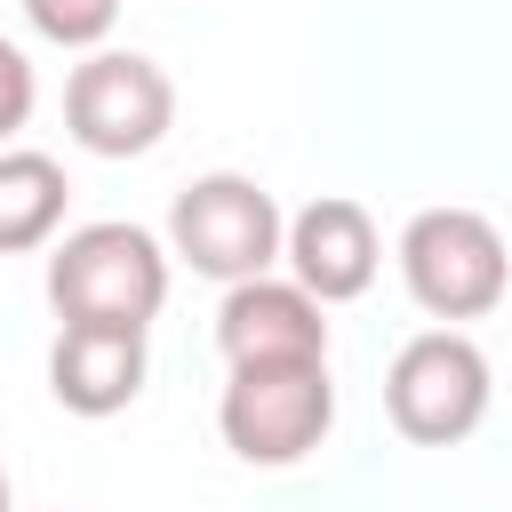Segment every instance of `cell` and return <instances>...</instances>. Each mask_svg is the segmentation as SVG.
<instances>
[{
  "mask_svg": "<svg viewBox=\"0 0 512 512\" xmlns=\"http://www.w3.org/2000/svg\"><path fill=\"white\" fill-rule=\"evenodd\" d=\"M488 352L464 336V328H424L392 352L384 368V408H392V432L416 440V448H456L480 432L488 416Z\"/></svg>",
  "mask_w": 512,
  "mask_h": 512,
  "instance_id": "cell-5",
  "label": "cell"
},
{
  "mask_svg": "<svg viewBox=\"0 0 512 512\" xmlns=\"http://www.w3.org/2000/svg\"><path fill=\"white\" fill-rule=\"evenodd\" d=\"M48 304L80 328H152V312L168 304V248L120 216L72 224L48 248Z\"/></svg>",
  "mask_w": 512,
  "mask_h": 512,
  "instance_id": "cell-1",
  "label": "cell"
},
{
  "mask_svg": "<svg viewBox=\"0 0 512 512\" xmlns=\"http://www.w3.org/2000/svg\"><path fill=\"white\" fill-rule=\"evenodd\" d=\"M280 248H288V216H280V200H272L256 176H240V168L192 176V184L176 192V208H168V256H184L200 280H224V288L264 280Z\"/></svg>",
  "mask_w": 512,
  "mask_h": 512,
  "instance_id": "cell-2",
  "label": "cell"
},
{
  "mask_svg": "<svg viewBox=\"0 0 512 512\" xmlns=\"http://www.w3.org/2000/svg\"><path fill=\"white\" fill-rule=\"evenodd\" d=\"M0 512H8V464H0Z\"/></svg>",
  "mask_w": 512,
  "mask_h": 512,
  "instance_id": "cell-13",
  "label": "cell"
},
{
  "mask_svg": "<svg viewBox=\"0 0 512 512\" xmlns=\"http://www.w3.org/2000/svg\"><path fill=\"white\" fill-rule=\"evenodd\" d=\"M32 104H40V80H32L24 48H16V40H0V152H8V136L32 120Z\"/></svg>",
  "mask_w": 512,
  "mask_h": 512,
  "instance_id": "cell-12",
  "label": "cell"
},
{
  "mask_svg": "<svg viewBox=\"0 0 512 512\" xmlns=\"http://www.w3.org/2000/svg\"><path fill=\"white\" fill-rule=\"evenodd\" d=\"M64 128L96 160H136L176 128V80L136 48H96L64 80Z\"/></svg>",
  "mask_w": 512,
  "mask_h": 512,
  "instance_id": "cell-6",
  "label": "cell"
},
{
  "mask_svg": "<svg viewBox=\"0 0 512 512\" xmlns=\"http://www.w3.org/2000/svg\"><path fill=\"white\" fill-rule=\"evenodd\" d=\"M24 16H32V32H40V40L96 56V48H104V32L120 24V0H24Z\"/></svg>",
  "mask_w": 512,
  "mask_h": 512,
  "instance_id": "cell-11",
  "label": "cell"
},
{
  "mask_svg": "<svg viewBox=\"0 0 512 512\" xmlns=\"http://www.w3.org/2000/svg\"><path fill=\"white\" fill-rule=\"evenodd\" d=\"M280 256H288V280H296L304 296H320V304L368 296V280H376V264H384L368 208H360V200H336V192H320V200H304V208L288 216V248H280Z\"/></svg>",
  "mask_w": 512,
  "mask_h": 512,
  "instance_id": "cell-8",
  "label": "cell"
},
{
  "mask_svg": "<svg viewBox=\"0 0 512 512\" xmlns=\"http://www.w3.org/2000/svg\"><path fill=\"white\" fill-rule=\"evenodd\" d=\"M48 392L72 416H120L144 392V328H80L64 320L48 344Z\"/></svg>",
  "mask_w": 512,
  "mask_h": 512,
  "instance_id": "cell-9",
  "label": "cell"
},
{
  "mask_svg": "<svg viewBox=\"0 0 512 512\" xmlns=\"http://www.w3.org/2000/svg\"><path fill=\"white\" fill-rule=\"evenodd\" d=\"M336 424V384L328 360H272V368H232L224 400H216V432L240 464H304Z\"/></svg>",
  "mask_w": 512,
  "mask_h": 512,
  "instance_id": "cell-3",
  "label": "cell"
},
{
  "mask_svg": "<svg viewBox=\"0 0 512 512\" xmlns=\"http://www.w3.org/2000/svg\"><path fill=\"white\" fill-rule=\"evenodd\" d=\"M328 304L296 280H240L216 304V352L224 368H272V360H328Z\"/></svg>",
  "mask_w": 512,
  "mask_h": 512,
  "instance_id": "cell-7",
  "label": "cell"
},
{
  "mask_svg": "<svg viewBox=\"0 0 512 512\" xmlns=\"http://www.w3.org/2000/svg\"><path fill=\"white\" fill-rule=\"evenodd\" d=\"M64 200H72L64 168H56L48 152L8 144V152H0V256L48 248V240H56V224H64Z\"/></svg>",
  "mask_w": 512,
  "mask_h": 512,
  "instance_id": "cell-10",
  "label": "cell"
},
{
  "mask_svg": "<svg viewBox=\"0 0 512 512\" xmlns=\"http://www.w3.org/2000/svg\"><path fill=\"white\" fill-rule=\"evenodd\" d=\"M400 280L432 320H480L512 296V256L480 208H424L400 232Z\"/></svg>",
  "mask_w": 512,
  "mask_h": 512,
  "instance_id": "cell-4",
  "label": "cell"
}]
</instances>
